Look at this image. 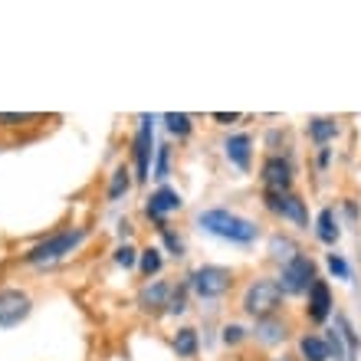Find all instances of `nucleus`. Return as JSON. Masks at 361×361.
<instances>
[{"label":"nucleus","mask_w":361,"mask_h":361,"mask_svg":"<svg viewBox=\"0 0 361 361\" xmlns=\"http://www.w3.org/2000/svg\"><path fill=\"white\" fill-rule=\"evenodd\" d=\"M171 283H164V279H152V283L142 286V293H138V305H142V312H168V302H171Z\"/></svg>","instance_id":"12"},{"label":"nucleus","mask_w":361,"mask_h":361,"mask_svg":"<svg viewBox=\"0 0 361 361\" xmlns=\"http://www.w3.org/2000/svg\"><path fill=\"white\" fill-rule=\"evenodd\" d=\"M132 171H128V164H118V168H115L112 174H109V188H105V197L112 200H122L125 194H128V190H132Z\"/></svg>","instance_id":"19"},{"label":"nucleus","mask_w":361,"mask_h":361,"mask_svg":"<svg viewBox=\"0 0 361 361\" xmlns=\"http://www.w3.org/2000/svg\"><path fill=\"white\" fill-rule=\"evenodd\" d=\"M184 207V197H180L174 188H168V184H161V188L154 190L152 197H148V204H145V217L154 220V227H164L168 224V214H174V210Z\"/></svg>","instance_id":"11"},{"label":"nucleus","mask_w":361,"mask_h":361,"mask_svg":"<svg viewBox=\"0 0 361 361\" xmlns=\"http://www.w3.org/2000/svg\"><path fill=\"white\" fill-rule=\"evenodd\" d=\"M263 207L279 220H289L293 227L299 230H309V210H305V200L293 190H286V194H263Z\"/></svg>","instance_id":"7"},{"label":"nucleus","mask_w":361,"mask_h":361,"mask_svg":"<svg viewBox=\"0 0 361 361\" xmlns=\"http://www.w3.org/2000/svg\"><path fill=\"white\" fill-rule=\"evenodd\" d=\"M267 247H269V259H273L276 267H286V263H293V259L302 253V250L295 247V240L286 237V233H273Z\"/></svg>","instance_id":"16"},{"label":"nucleus","mask_w":361,"mask_h":361,"mask_svg":"<svg viewBox=\"0 0 361 361\" xmlns=\"http://www.w3.org/2000/svg\"><path fill=\"white\" fill-rule=\"evenodd\" d=\"M332 161V148H319V168H329Z\"/></svg>","instance_id":"33"},{"label":"nucleus","mask_w":361,"mask_h":361,"mask_svg":"<svg viewBox=\"0 0 361 361\" xmlns=\"http://www.w3.org/2000/svg\"><path fill=\"white\" fill-rule=\"evenodd\" d=\"M164 267V257H161V247H145L138 253V269H142L145 279H154V276L161 273Z\"/></svg>","instance_id":"20"},{"label":"nucleus","mask_w":361,"mask_h":361,"mask_svg":"<svg viewBox=\"0 0 361 361\" xmlns=\"http://www.w3.org/2000/svg\"><path fill=\"white\" fill-rule=\"evenodd\" d=\"M293 161L283 158V154H269L259 164V184H263V194H286L293 190Z\"/></svg>","instance_id":"8"},{"label":"nucleus","mask_w":361,"mask_h":361,"mask_svg":"<svg viewBox=\"0 0 361 361\" xmlns=\"http://www.w3.org/2000/svg\"><path fill=\"white\" fill-rule=\"evenodd\" d=\"M325 263H329V273H332L335 279H352V267H348V259H345L342 253H329Z\"/></svg>","instance_id":"28"},{"label":"nucleus","mask_w":361,"mask_h":361,"mask_svg":"<svg viewBox=\"0 0 361 361\" xmlns=\"http://www.w3.org/2000/svg\"><path fill=\"white\" fill-rule=\"evenodd\" d=\"M253 335H257L259 345L273 348V345H283L286 338H289V322L279 319V315H273V319H259L257 329H253Z\"/></svg>","instance_id":"14"},{"label":"nucleus","mask_w":361,"mask_h":361,"mask_svg":"<svg viewBox=\"0 0 361 361\" xmlns=\"http://www.w3.org/2000/svg\"><path fill=\"white\" fill-rule=\"evenodd\" d=\"M325 345H329V355H332L335 361H352V355H348V345H345V338H342V332L338 329H329L325 332Z\"/></svg>","instance_id":"25"},{"label":"nucleus","mask_w":361,"mask_h":361,"mask_svg":"<svg viewBox=\"0 0 361 361\" xmlns=\"http://www.w3.org/2000/svg\"><path fill=\"white\" fill-rule=\"evenodd\" d=\"M214 122L217 125H233V122H240V112H214Z\"/></svg>","instance_id":"32"},{"label":"nucleus","mask_w":361,"mask_h":361,"mask_svg":"<svg viewBox=\"0 0 361 361\" xmlns=\"http://www.w3.org/2000/svg\"><path fill=\"white\" fill-rule=\"evenodd\" d=\"M138 253H142V250H135L132 243H122V247L115 250V267L135 269V267H138Z\"/></svg>","instance_id":"27"},{"label":"nucleus","mask_w":361,"mask_h":361,"mask_svg":"<svg viewBox=\"0 0 361 361\" xmlns=\"http://www.w3.org/2000/svg\"><path fill=\"white\" fill-rule=\"evenodd\" d=\"M171 174V145H158L154 152V164H152V178H168Z\"/></svg>","instance_id":"26"},{"label":"nucleus","mask_w":361,"mask_h":361,"mask_svg":"<svg viewBox=\"0 0 361 361\" xmlns=\"http://www.w3.org/2000/svg\"><path fill=\"white\" fill-rule=\"evenodd\" d=\"M315 279H319V276H315V263H312V257H305V253H299L293 263L279 267V276H276V283H279L286 299H289V295H305Z\"/></svg>","instance_id":"6"},{"label":"nucleus","mask_w":361,"mask_h":361,"mask_svg":"<svg viewBox=\"0 0 361 361\" xmlns=\"http://www.w3.org/2000/svg\"><path fill=\"white\" fill-rule=\"evenodd\" d=\"M335 329L342 332V338H345V345H348V355H352V361H358V348H361V338H358V332L352 329V322L345 319L342 312L335 315Z\"/></svg>","instance_id":"22"},{"label":"nucleus","mask_w":361,"mask_h":361,"mask_svg":"<svg viewBox=\"0 0 361 361\" xmlns=\"http://www.w3.org/2000/svg\"><path fill=\"white\" fill-rule=\"evenodd\" d=\"M158 233H161L164 247H168V253H171V257H184V240H180V233H174L168 224H164V227H158Z\"/></svg>","instance_id":"29"},{"label":"nucleus","mask_w":361,"mask_h":361,"mask_svg":"<svg viewBox=\"0 0 361 361\" xmlns=\"http://www.w3.org/2000/svg\"><path fill=\"white\" fill-rule=\"evenodd\" d=\"M335 312V299H332V289L325 279H315L309 286V293H305V319L312 325H325L332 319Z\"/></svg>","instance_id":"10"},{"label":"nucleus","mask_w":361,"mask_h":361,"mask_svg":"<svg viewBox=\"0 0 361 361\" xmlns=\"http://www.w3.org/2000/svg\"><path fill=\"white\" fill-rule=\"evenodd\" d=\"M188 286L197 299H220V295H227L230 286H233V269L217 267V263H204V267L188 273Z\"/></svg>","instance_id":"4"},{"label":"nucleus","mask_w":361,"mask_h":361,"mask_svg":"<svg viewBox=\"0 0 361 361\" xmlns=\"http://www.w3.org/2000/svg\"><path fill=\"white\" fill-rule=\"evenodd\" d=\"M224 154H227V161L240 171H250V164H253V138L247 132H237V135H227V142H224Z\"/></svg>","instance_id":"13"},{"label":"nucleus","mask_w":361,"mask_h":361,"mask_svg":"<svg viewBox=\"0 0 361 361\" xmlns=\"http://www.w3.org/2000/svg\"><path fill=\"white\" fill-rule=\"evenodd\" d=\"M154 118L152 115H142L138 118V132H135V142H132V158H135V180L145 184L152 178V164H154Z\"/></svg>","instance_id":"5"},{"label":"nucleus","mask_w":361,"mask_h":361,"mask_svg":"<svg viewBox=\"0 0 361 361\" xmlns=\"http://www.w3.org/2000/svg\"><path fill=\"white\" fill-rule=\"evenodd\" d=\"M243 338H247V329H243V325H237V322L224 325V345H240Z\"/></svg>","instance_id":"31"},{"label":"nucleus","mask_w":361,"mask_h":361,"mask_svg":"<svg viewBox=\"0 0 361 361\" xmlns=\"http://www.w3.org/2000/svg\"><path fill=\"white\" fill-rule=\"evenodd\" d=\"M197 348H200L197 329H178V335H174V355L178 358H194Z\"/></svg>","instance_id":"21"},{"label":"nucleus","mask_w":361,"mask_h":361,"mask_svg":"<svg viewBox=\"0 0 361 361\" xmlns=\"http://www.w3.org/2000/svg\"><path fill=\"white\" fill-rule=\"evenodd\" d=\"M315 237L322 240L325 247H335L342 240V224H338V214L335 207H322L319 217H315Z\"/></svg>","instance_id":"15"},{"label":"nucleus","mask_w":361,"mask_h":361,"mask_svg":"<svg viewBox=\"0 0 361 361\" xmlns=\"http://www.w3.org/2000/svg\"><path fill=\"white\" fill-rule=\"evenodd\" d=\"M299 355L305 361H329V345H325V335H315V332H305L299 338Z\"/></svg>","instance_id":"17"},{"label":"nucleus","mask_w":361,"mask_h":361,"mask_svg":"<svg viewBox=\"0 0 361 361\" xmlns=\"http://www.w3.org/2000/svg\"><path fill=\"white\" fill-rule=\"evenodd\" d=\"M283 305H286L283 289H279V283H276V279H269V276L253 279V283L243 289V299H240V309H243L253 322L279 315V309H283Z\"/></svg>","instance_id":"3"},{"label":"nucleus","mask_w":361,"mask_h":361,"mask_svg":"<svg viewBox=\"0 0 361 361\" xmlns=\"http://www.w3.org/2000/svg\"><path fill=\"white\" fill-rule=\"evenodd\" d=\"M188 293H190V286H174L171 289V302H168V315H180L184 309H188Z\"/></svg>","instance_id":"30"},{"label":"nucleus","mask_w":361,"mask_h":361,"mask_svg":"<svg viewBox=\"0 0 361 361\" xmlns=\"http://www.w3.org/2000/svg\"><path fill=\"white\" fill-rule=\"evenodd\" d=\"M43 122V115L33 112H0V128H27V125Z\"/></svg>","instance_id":"24"},{"label":"nucleus","mask_w":361,"mask_h":361,"mask_svg":"<svg viewBox=\"0 0 361 361\" xmlns=\"http://www.w3.org/2000/svg\"><path fill=\"white\" fill-rule=\"evenodd\" d=\"M338 132H342V128H338L335 118H312V122H309V138H312L319 148H329V145L338 138Z\"/></svg>","instance_id":"18"},{"label":"nucleus","mask_w":361,"mask_h":361,"mask_svg":"<svg viewBox=\"0 0 361 361\" xmlns=\"http://www.w3.org/2000/svg\"><path fill=\"white\" fill-rule=\"evenodd\" d=\"M164 125H168V132L178 135V138H188L194 132V122H190L188 112H168L164 115Z\"/></svg>","instance_id":"23"},{"label":"nucleus","mask_w":361,"mask_h":361,"mask_svg":"<svg viewBox=\"0 0 361 361\" xmlns=\"http://www.w3.org/2000/svg\"><path fill=\"white\" fill-rule=\"evenodd\" d=\"M33 312V299L27 289H0V329H17L20 322H27Z\"/></svg>","instance_id":"9"},{"label":"nucleus","mask_w":361,"mask_h":361,"mask_svg":"<svg viewBox=\"0 0 361 361\" xmlns=\"http://www.w3.org/2000/svg\"><path fill=\"white\" fill-rule=\"evenodd\" d=\"M89 237V227H63L56 233H49L47 240H39L37 247H30L23 253V263L27 267H37V269H47V267H56L69 253H76Z\"/></svg>","instance_id":"2"},{"label":"nucleus","mask_w":361,"mask_h":361,"mask_svg":"<svg viewBox=\"0 0 361 361\" xmlns=\"http://www.w3.org/2000/svg\"><path fill=\"white\" fill-rule=\"evenodd\" d=\"M197 227L210 237L224 240V243H237V247H250L259 240V227L257 220L243 217V214H233L227 207H207L197 214Z\"/></svg>","instance_id":"1"}]
</instances>
